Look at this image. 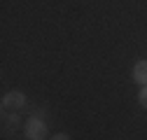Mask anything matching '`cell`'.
Returning a JSON list of instances; mask_svg holds the SVG:
<instances>
[{"label":"cell","mask_w":147,"mask_h":140,"mask_svg":"<svg viewBox=\"0 0 147 140\" xmlns=\"http://www.w3.org/2000/svg\"><path fill=\"white\" fill-rule=\"evenodd\" d=\"M0 105H3L5 112H16V110H21L26 105V96L21 91H9V94L3 96V103H0Z\"/></svg>","instance_id":"cell-1"},{"label":"cell","mask_w":147,"mask_h":140,"mask_svg":"<svg viewBox=\"0 0 147 140\" xmlns=\"http://www.w3.org/2000/svg\"><path fill=\"white\" fill-rule=\"evenodd\" d=\"M26 135H28V140H45V138H47L45 121L38 119V117H30V119L26 121Z\"/></svg>","instance_id":"cell-2"},{"label":"cell","mask_w":147,"mask_h":140,"mask_svg":"<svg viewBox=\"0 0 147 140\" xmlns=\"http://www.w3.org/2000/svg\"><path fill=\"white\" fill-rule=\"evenodd\" d=\"M133 79H136L140 86L147 84V61H138V63H136V68H133Z\"/></svg>","instance_id":"cell-3"},{"label":"cell","mask_w":147,"mask_h":140,"mask_svg":"<svg viewBox=\"0 0 147 140\" xmlns=\"http://www.w3.org/2000/svg\"><path fill=\"white\" fill-rule=\"evenodd\" d=\"M5 124L9 126V129H16V124H19V117H16V112L12 114V112H5Z\"/></svg>","instance_id":"cell-4"},{"label":"cell","mask_w":147,"mask_h":140,"mask_svg":"<svg viewBox=\"0 0 147 140\" xmlns=\"http://www.w3.org/2000/svg\"><path fill=\"white\" fill-rule=\"evenodd\" d=\"M138 100H140V105H142V108H147V84L140 89V94H138Z\"/></svg>","instance_id":"cell-5"},{"label":"cell","mask_w":147,"mask_h":140,"mask_svg":"<svg viewBox=\"0 0 147 140\" xmlns=\"http://www.w3.org/2000/svg\"><path fill=\"white\" fill-rule=\"evenodd\" d=\"M51 140H70L68 133H56V135H51Z\"/></svg>","instance_id":"cell-6"}]
</instances>
